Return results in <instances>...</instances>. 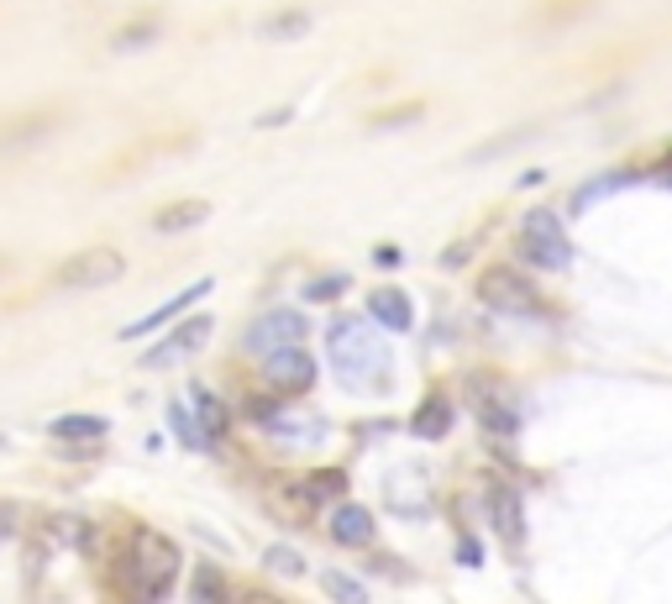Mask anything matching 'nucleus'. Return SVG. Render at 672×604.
<instances>
[{
    "mask_svg": "<svg viewBox=\"0 0 672 604\" xmlns=\"http://www.w3.org/2000/svg\"><path fill=\"white\" fill-rule=\"evenodd\" d=\"M53 536H59V542H69V546H90V525L69 515V521H53Z\"/></svg>",
    "mask_w": 672,
    "mask_h": 604,
    "instance_id": "26",
    "label": "nucleus"
},
{
    "mask_svg": "<svg viewBox=\"0 0 672 604\" xmlns=\"http://www.w3.org/2000/svg\"><path fill=\"white\" fill-rule=\"evenodd\" d=\"M190 604H232V588L216 567H195L190 573Z\"/></svg>",
    "mask_w": 672,
    "mask_h": 604,
    "instance_id": "20",
    "label": "nucleus"
},
{
    "mask_svg": "<svg viewBox=\"0 0 672 604\" xmlns=\"http://www.w3.org/2000/svg\"><path fill=\"white\" fill-rule=\"evenodd\" d=\"M263 567L278 573V579H299V573H305V557H299L295 546H268V552H263Z\"/></svg>",
    "mask_w": 672,
    "mask_h": 604,
    "instance_id": "23",
    "label": "nucleus"
},
{
    "mask_svg": "<svg viewBox=\"0 0 672 604\" xmlns=\"http://www.w3.org/2000/svg\"><path fill=\"white\" fill-rule=\"evenodd\" d=\"M268 431L274 437H284V442H310V437H326V421H316V416H278V421H268Z\"/></svg>",
    "mask_w": 672,
    "mask_h": 604,
    "instance_id": "21",
    "label": "nucleus"
},
{
    "mask_svg": "<svg viewBox=\"0 0 672 604\" xmlns=\"http://www.w3.org/2000/svg\"><path fill=\"white\" fill-rule=\"evenodd\" d=\"M48 431H53L59 442H100L111 426H105V416H59Z\"/></svg>",
    "mask_w": 672,
    "mask_h": 604,
    "instance_id": "16",
    "label": "nucleus"
},
{
    "mask_svg": "<svg viewBox=\"0 0 672 604\" xmlns=\"http://www.w3.org/2000/svg\"><path fill=\"white\" fill-rule=\"evenodd\" d=\"M305 326L310 321H299V310H268L263 321H253V331H247V347L253 352H284V347H299L305 342Z\"/></svg>",
    "mask_w": 672,
    "mask_h": 604,
    "instance_id": "7",
    "label": "nucleus"
},
{
    "mask_svg": "<svg viewBox=\"0 0 672 604\" xmlns=\"http://www.w3.org/2000/svg\"><path fill=\"white\" fill-rule=\"evenodd\" d=\"M237 604H278V600H268L263 588H247V594H237Z\"/></svg>",
    "mask_w": 672,
    "mask_h": 604,
    "instance_id": "29",
    "label": "nucleus"
},
{
    "mask_svg": "<svg viewBox=\"0 0 672 604\" xmlns=\"http://www.w3.org/2000/svg\"><path fill=\"white\" fill-rule=\"evenodd\" d=\"M457 557H462V563H478L483 552H478V542H462V546H457Z\"/></svg>",
    "mask_w": 672,
    "mask_h": 604,
    "instance_id": "30",
    "label": "nucleus"
},
{
    "mask_svg": "<svg viewBox=\"0 0 672 604\" xmlns=\"http://www.w3.org/2000/svg\"><path fill=\"white\" fill-rule=\"evenodd\" d=\"M190 400H195V416H200V426H205V431H211V442H221V437H226V405L216 400V395H211V389H205V383H195V389H190Z\"/></svg>",
    "mask_w": 672,
    "mask_h": 604,
    "instance_id": "18",
    "label": "nucleus"
},
{
    "mask_svg": "<svg viewBox=\"0 0 672 604\" xmlns=\"http://www.w3.org/2000/svg\"><path fill=\"white\" fill-rule=\"evenodd\" d=\"M515 253L531 263V268H547V274H562V268H573V247H568V232H562V222H557V211H547V205L526 211Z\"/></svg>",
    "mask_w": 672,
    "mask_h": 604,
    "instance_id": "3",
    "label": "nucleus"
},
{
    "mask_svg": "<svg viewBox=\"0 0 672 604\" xmlns=\"http://www.w3.org/2000/svg\"><path fill=\"white\" fill-rule=\"evenodd\" d=\"M326 347H332V362L342 368L347 383H363V373H374L378 383L389 379V347H384L374 321H332Z\"/></svg>",
    "mask_w": 672,
    "mask_h": 604,
    "instance_id": "2",
    "label": "nucleus"
},
{
    "mask_svg": "<svg viewBox=\"0 0 672 604\" xmlns=\"http://www.w3.org/2000/svg\"><path fill=\"white\" fill-rule=\"evenodd\" d=\"M179 567H184L179 563V546L163 531L142 525V531L126 536L121 557L111 563V594L121 604H163L179 579Z\"/></svg>",
    "mask_w": 672,
    "mask_h": 604,
    "instance_id": "1",
    "label": "nucleus"
},
{
    "mask_svg": "<svg viewBox=\"0 0 672 604\" xmlns=\"http://www.w3.org/2000/svg\"><path fill=\"white\" fill-rule=\"evenodd\" d=\"M211 326H216L211 316H190V326H179L174 337H169V342H159L142 362H147V368H169V362L184 358V352H200V347L211 342Z\"/></svg>",
    "mask_w": 672,
    "mask_h": 604,
    "instance_id": "11",
    "label": "nucleus"
},
{
    "mask_svg": "<svg viewBox=\"0 0 672 604\" xmlns=\"http://www.w3.org/2000/svg\"><path fill=\"white\" fill-rule=\"evenodd\" d=\"M305 32H310V17H305V11H289V17L268 21V38H278V42H295V38H305Z\"/></svg>",
    "mask_w": 672,
    "mask_h": 604,
    "instance_id": "25",
    "label": "nucleus"
},
{
    "mask_svg": "<svg viewBox=\"0 0 672 604\" xmlns=\"http://www.w3.org/2000/svg\"><path fill=\"white\" fill-rule=\"evenodd\" d=\"M320 588H326L332 604H368V588L357 584L353 573H342V567H320Z\"/></svg>",
    "mask_w": 672,
    "mask_h": 604,
    "instance_id": "19",
    "label": "nucleus"
},
{
    "mask_svg": "<svg viewBox=\"0 0 672 604\" xmlns=\"http://www.w3.org/2000/svg\"><path fill=\"white\" fill-rule=\"evenodd\" d=\"M326 531H332V542H336V546H374L378 521H374V510H368V504L342 500V504L332 510V521H326Z\"/></svg>",
    "mask_w": 672,
    "mask_h": 604,
    "instance_id": "9",
    "label": "nucleus"
},
{
    "mask_svg": "<svg viewBox=\"0 0 672 604\" xmlns=\"http://www.w3.org/2000/svg\"><path fill=\"white\" fill-rule=\"evenodd\" d=\"M447 431H452V400H447V395H426V400L416 405V416H410V437L441 442Z\"/></svg>",
    "mask_w": 672,
    "mask_h": 604,
    "instance_id": "13",
    "label": "nucleus"
},
{
    "mask_svg": "<svg viewBox=\"0 0 672 604\" xmlns=\"http://www.w3.org/2000/svg\"><path fill=\"white\" fill-rule=\"evenodd\" d=\"M169 426H174V431H179V442H190V447H195V452H211V447H216V442H211V431L200 426L195 405H184V400H179V405H169Z\"/></svg>",
    "mask_w": 672,
    "mask_h": 604,
    "instance_id": "15",
    "label": "nucleus"
},
{
    "mask_svg": "<svg viewBox=\"0 0 672 604\" xmlns=\"http://www.w3.org/2000/svg\"><path fill=\"white\" fill-rule=\"evenodd\" d=\"M121 274H126V258H121L116 247H84V253L59 263L63 289H105V284H116Z\"/></svg>",
    "mask_w": 672,
    "mask_h": 604,
    "instance_id": "5",
    "label": "nucleus"
},
{
    "mask_svg": "<svg viewBox=\"0 0 672 604\" xmlns=\"http://www.w3.org/2000/svg\"><path fill=\"white\" fill-rule=\"evenodd\" d=\"M205 216H211V205H205V201H174V205H163L159 216H153V232H159V237H174V232L200 226Z\"/></svg>",
    "mask_w": 672,
    "mask_h": 604,
    "instance_id": "14",
    "label": "nucleus"
},
{
    "mask_svg": "<svg viewBox=\"0 0 672 604\" xmlns=\"http://www.w3.org/2000/svg\"><path fill=\"white\" fill-rule=\"evenodd\" d=\"M478 421H483V431H495V437H515L520 431V410H510L505 400H483L478 405Z\"/></svg>",
    "mask_w": 672,
    "mask_h": 604,
    "instance_id": "22",
    "label": "nucleus"
},
{
    "mask_svg": "<svg viewBox=\"0 0 672 604\" xmlns=\"http://www.w3.org/2000/svg\"><path fill=\"white\" fill-rule=\"evenodd\" d=\"M342 489H347V473L342 468H320V473H310V479L299 483V500L326 504V500H342Z\"/></svg>",
    "mask_w": 672,
    "mask_h": 604,
    "instance_id": "17",
    "label": "nucleus"
},
{
    "mask_svg": "<svg viewBox=\"0 0 672 604\" xmlns=\"http://www.w3.org/2000/svg\"><path fill=\"white\" fill-rule=\"evenodd\" d=\"M53 126H59V121L53 116H42V121H27V126H11V132H6V137H0V147H32V142L38 137H48V132H53Z\"/></svg>",
    "mask_w": 672,
    "mask_h": 604,
    "instance_id": "24",
    "label": "nucleus"
},
{
    "mask_svg": "<svg viewBox=\"0 0 672 604\" xmlns=\"http://www.w3.org/2000/svg\"><path fill=\"white\" fill-rule=\"evenodd\" d=\"M478 300L499 310V316H515V321H526V316H541L547 305L536 295L531 279H520L515 268H489L483 279H478Z\"/></svg>",
    "mask_w": 672,
    "mask_h": 604,
    "instance_id": "4",
    "label": "nucleus"
},
{
    "mask_svg": "<svg viewBox=\"0 0 672 604\" xmlns=\"http://www.w3.org/2000/svg\"><path fill=\"white\" fill-rule=\"evenodd\" d=\"M153 38H159V27H153V21H132V32H116L111 48H138V42H153Z\"/></svg>",
    "mask_w": 672,
    "mask_h": 604,
    "instance_id": "27",
    "label": "nucleus"
},
{
    "mask_svg": "<svg viewBox=\"0 0 672 604\" xmlns=\"http://www.w3.org/2000/svg\"><path fill=\"white\" fill-rule=\"evenodd\" d=\"M211 295V279H200L195 289H184V295H174V300H163L159 310H147L142 321H132V326H121V342H138V337H147V331H159V326H169L179 316V310H190L195 300H205Z\"/></svg>",
    "mask_w": 672,
    "mask_h": 604,
    "instance_id": "12",
    "label": "nucleus"
},
{
    "mask_svg": "<svg viewBox=\"0 0 672 604\" xmlns=\"http://www.w3.org/2000/svg\"><path fill=\"white\" fill-rule=\"evenodd\" d=\"M263 379L274 395H305L316 383V358L305 347H284V352H268L263 358Z\"/></svg>",
    "mask_w": 672,
    "mask_h": 604,
    "instance_id": "6",
    "label": "nucleus"
},
{
    "mask_svg": "<svg viewBox=\"0 0 672 604\" xmlns=\"http://www.w3.org/2000/svg\"><path fill=\"white\" fill-rule=\"evenodd\" d=\"M368 321L384 326V331H410V326H416V305H410V295H405V289L384 284V289H374V295H368Z\"/></svg>",
    "mask_w": 672,
    "mask_h": 604,
    "instance_id": "10",
    "label": "nucleus"
},
{
    "mask_svg": "<svg viewBox=\"0 0 672 604\" xmlns=\"http://www.w3.org/2000/svg\"><path fill=\"white\" fill-rule=\"evenodd\" d=\"M342 289H347V279H342V274H326L320 284H316V279L305 284V295H310V300H336Z\"/></svg>",
    "mask_w": 672,
    "mask_h": 604,
    "instance_id": "28",
    "label": "nucleus"
},
{
    "mask_svg": "<svg viewBox=\"0 0 672 604\" xmlns=\"http://www.w3.org/2000/svg\"><path fill=\"white\" fill-rule=\"evenodd\" d=\"M489 521H495L499 542L510 546V552H520V542H526V510H520V494H515L510 483H489Z\"/></svg>",
    "mask_w": 672,
    "mask_h": 604,
    "instance_id": "8",
    "label": "nucleus"
},
{
    "mask_svg": "<svg viewBox=\"0 0 672 604\" xmlns=\"http://www.w3.org/2000/svg\"><path fill=\"white\" fill-rule=\"evenodd\" d=\"M232 604H237V600H232Z\"/></svg>",
    "mask_w": 672,
    "mask_h": 604,
    "instance_id": "31",
    "label": "nucleus"
}]
</instances>
